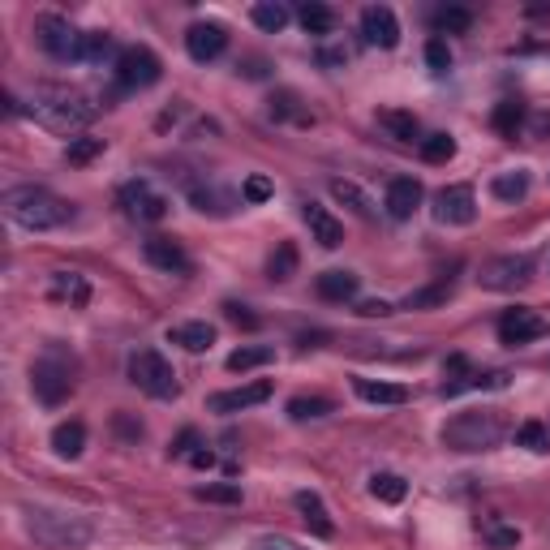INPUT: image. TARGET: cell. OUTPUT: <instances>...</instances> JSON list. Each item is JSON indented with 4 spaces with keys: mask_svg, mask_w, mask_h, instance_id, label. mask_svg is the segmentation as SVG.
<instances>
[{
    "mask_svg": "<svg viewBox=\"0 0 550 550\" xmlns=\"http://www.w3.org/2000/svg\"><path fill=\"white\" fill-rule=\"evenodd\" d=\"M22 529L43 550H86L95 538V525L82 512L52 508V503H22Z\"/></svg>",
    "mask_w": 550,
    "mask_h": 550,
    "instance_id": "1",
    "label": "cell"
},
{
    "mask_svg": "<svg viewBox=\"0 0 550 550\" xmlns=\"http://www.w3.org/2000/svg\"><path fill=\"white\" fill-rule=\"evenodd\" d=\"M0 207H5V215L18 228H26V233H52V228H65L69 220H74V207L52 194L48 185H13V190L0 198Z\"/></svg>",
    "mask_w": 550,
    "mask_h": 550,
    "instance_id": "2",
    "label": "cell"
},
{
    "mask_svg": "<svg viewBox=\"0 0 550 550\" xmlns=\"http://www.w3.org/2000/svg\"><path fill=\"white\" fill-rule=\"evenodd\" d=\"M78 387V357L61 349V344H48L35 366H31V392L39 404H48V409H56V404H65L69 396H74Z\"/></svg>",
    "mask_w": 550,
    "mask_h": 550,
    "instance_id": "3",
    "label": "cell"
},
{
    "mask_svg": "<svg viewBox=\"0 0 550 550\" xmlns=\"http://www.w3.org/2000/svg\"><path fill=\"white\" fill-rule=\"evenodd\" d=\"M508 439V422L499 409H465L443 426V447L452 452H490Z\"/></svg>",
    "mask_w": 550,
    "mask_h": 550,
    "instance_id": "4",
    "label": "cell"
},
{
    "mask_svg": "<svg viewBox=\"0 0 550 550\" xmlns=\"http://www.w3.org/2000/svg\"><path fill=\"white\" fill-rule=\"evenodd\" d=\"M31 112L48 129H56V134H74V129L91 125V117H95V108L86 104L78 91H65V86H48V91H39Z\"/></svg>",
    "mask_w": 550,
    "mask_h": 550,
    "instance_id": "5",
    "label": "cell"
},
{
    "mask_svg": "<svg viewBox=\"0 0 550 550\" xmlns=\"http://www.w3.org/2000/svg\"><path fill=\"white\" fill-rule=\"evenodd\" d=\"M129 383H134L138 392L155 396V400H172L181 392L172 361L164 353H155V349H138L134 357H129Z\"/></svg>",
    "mask_w": 550,
    "mask_h": 550,
    "instance_id": "6",
    "label": "cell"
},
{
    "mask_svg": "<svg viewBox=\"0 0 550 550\" xmlns=\"http://www.w3.org/2000/svg\"><path fill=\"white\" fill-rule=\"evenodd\" d=\"M35 39H39L43 52L56 56V61H82L86 35L74 31L69 18H61V13H39V18H35Z\"/></svg>",
    "mask_w": 550,
    "mask_h": 550,
    "instance_id": "7",
    "label": "cell"
},
{
    "mask_svg": "<svg viewBox=\"0 0 550 550\" xmlns=\"http://www.w3.org/2000/svg\"><path fill=\"white\" fill-rule=\"evenodd\" d=\"M529 280H533V258L529 254L486 258L482 271H477V284L490 288V293H512V288H525Z\"/></svg>",
    "mask_w": 550,
    "mask_h": 550,
    "instance_id": "8",
    "label": "cell"
},
{
    "mask_svg": "<svg viewBox=\"0 0 550 550\" xmlns=\"http://www.w3.org/2000/svg\"><path fill=\"white\" fill-rule=\"evenodd\" d=\"M117 202H121V211L129 215V220H138V224H159L168 215V198L159 194L147 177L125 181L117 190Z\"/></svg>",
    "mask_w": 550,
    "mask_h": 550,
    "instance_id": "9",
    "label": "cell"
},
{
    "mask_svg": "<svg viewBox=\"0 0 550 550\" xmlns=\"http://www.w3.org/2000/svg\"><path fill=\"white\" fill-rule=\"evenodd\" d=\"M164 78V65H159V56L151 48H125L117 56V82L125 91H147Z\"/></svg>",
    "mask_w": 550,
    "mask_h": 550,
    "instance_id": "10",
    "label": "cell"
},
{
    "mask_svg": "<svg viewBox=\"0 0 550 550\" xmlns=\"http://www.w3.org/2000/svg\"><path fill=\"white\" fill-rule=\"evenodd\" d=\"M542 336H546V323H542V314L529 306H516L499 318V340L508 344V349H520V344H533Z\"/></svg>",
    "mask_w": 550,
    "mask_h": 550,
    "instance_id": "11",
    "label": "cell"
},
{
    "mask_svg": "<svg viewBox=\"0 0 550 550\" xmlns=\"http://www.w3.org/2000/svg\"><path fill=\"white\" fill-rule=\"evenodd\" d=\"M434 220L439 224H473L477 220V198L469 185H447V190L434 194Z\"/></svg>",
    "mask_w": 550,
    "mask_h": 550,
    "instance_id": "12",
    "label": "cell"
},
{
    "mask_svg": "<svg viewBox=\"0 0 550 550\" xmlns=\"http://www.w3.org/2000/svg\"><path fill=\"white\" fill-rule=\"evenodd\" d=\"M142 254H147V263L155 271H164V275H190L194 271V258L185 254V245L172 241V237H147Z\"/></svg>",
    "mask_w": 550,
    "mask_h": 550,
    "instance_id": "13",
    "label": "cell"
},
{
    "mask_svg": "<svg viewBox=\"0 0 550 550\" xmlns=\"http://www.w3.org/2000/svg\"><path fill=\"white\" fill-rule=\"evenodd\" d=\"M447 379H443V396H460L465 387H503L508 383V374L503 370H495V374H473V366H469V357H447Z\"/></svg>",
    "mask_w": 550,
    "mask_h": 550,
    "instance_id": "14",
    "label": "cell"
},
{
    "mask_svg": "<svg viewBox=\"0 0 550 550\" xmlns=\"http://www.w3.org/2000/svg\"><path fill=\"white\" fill-rule=\"evenodd\" d=\"M361 39L370 43V48H396L400 43V22H396V13L387 9V5H370V9H361Z\"/></svg>",
    "mask_w": 550,
    "mask_h": 550,
    "instance_id": "15",
    "label": "cell"
},
{
    "mask_svg": "<svg viewBox=\"0 0 550 550\" xmlns=\"http://www.w3.org/2000/svg\"><path fill=\"white\" fill-rule=\"evenodd\" d=\"M224 48H228V31H224L220 22H194L190 31H185V52H190L198 65L224 56Z\"/></svg>",
    "mask_w": 550,
    "mask_h": 550,
    "instance_id": "16",
    "label": "cell"
},
{
    "mask_svg": "<svg viewBox=\"0 0 550 550\" xmlns=\"http://www.w3.org/2000/svg\"><path fill=\"white\" fill-rule=\"evenodd\" d=\"M271 400V383L267 379H258V383H245V387H233V392H215L211 396V413H245V409H254V404H263Z\"/></svg>",
    "mask_w": 550,
    "mask_h": 550,
    "instance_id": "17",
    "label": "cell"
},
{
    "mask_svg": "<svg viewBox=\"0 0 550 550\" xmlns=\"http://www.w3.org/2000/svg\"><path fill=\"white\" fill-rule=\"evenodd\" d=\"M422 181H413V177H396L392 185H387V198H383V207L392 220H413L417 207H422Z\"/></svg>",
    "mask_w": 550,
    "mask_h": 550,
    "instance_id": "18",
    "label": "cell"
},
{
    "mask_svg": "<svg viewBox=\"0 0 550 550\" xmlns=\"http://www.w3.org/2000/svg\"><path fill=\"white\" fill-rule=\"evenodd\" d=\"M301 215H306V224H310V237L323 245V250H340V241H344V224L331 215L327 207H318V202H306L301 207Z\"/></svg>",
    "mask_w": 550,
    "mask_h": 550,
    "instance_id": "19",
    "label": "cell"
},
{
    "mask_svg": "<svg viewBox=\"0 0 550 550\" xmlns=\"http://www.w3.org/2000/svg\"><path fill=\"white\" fill-rule=\"evenodd\" d=\"M293 503H297V512H301V520H306V529L314 533V538H331V533H336V525H331V512H327V503L318 499L314 490H297Z\"/></svg>",
    "mask_w": 550,
    "mask_h": 550,
    "instance_id": "20",
    "label": "cell"
},
{
    "mask_svg": "<svg viewBox=\"0 0 550 550\" xmlns=\"http://www.w3.org/2000/svg\"><path fill=\"white\" fill-rule=\"evenodd\" d=\"M52 301H69V306H86L91 301V284H86V275L78 271H56L52 284H48Z\"/></svg>",
    "mask_w": 550,
    "mask_h": 550,
    "instance_id": "21",
    "label": "cell"
},
{
    "mask_svg": "<svg viewBox=\"0 0 550 550\" xmlns=\"http://www.w3.org/2000/svg\"><path fill=\"white\" fill-rule=\"evenodd\" d=\"M379 129H383V134L392 138V142H417V147H422V138H417V134H422V125H417L413 112L383 108V112H379Z\"/></svg>",
    "mask_w": 550,
    "mask_h": 550,
    "instance_id": "22",
    "label": "cell"
},
{
    "mask_svg": "<svg viewBox=\"0 0 550 550\" xmlns=\"http://www.w3.org/2000/svg\"><path fill=\"white\" fill-rule=\"evenodd\" d=\"M190 202L202 215H228L237 207V198L224 190V185H190Z\"/></svg>",
    "mask_w": 550,
    "mask_h": 550,
    "instance_id": "23",
    "label": "cell"
},
{
    "mask_svg": "<svg viewBox=\"0 0 550 550\" xmlns=\"http://www.w3.org/2000/svg\"><path fill=\"white\" fill-rule=\"evenodd\" d=\"M357 288H361V280L353 271H323L318 275V297L323 301H353Z\"/></svg>",
    "mask_w": 550,
    "mask_h": 550,
    "instance_id": "24",
    "label": "cell"
},
{
    "mask_svg": "<svg viewBox=\"0 0 550 550\" xmlns=\"http://www.w3.org/2000/svg\"><path fill=\"white\" fill-rule=\"evenodd\" d=\"M168 340L181 344L185 353H207L211 344H215V327L211 323H181V327L168 331Z\"/></svg>",
    "mask_w": 550,
    "mask_h": 550,
    "instance_id": "25",
    "label": "cell"
},
{
    "mask_svg": "<svg viewBox=\"0 0 550 550\" xmlns=\"http://www.w3.org/2000/svg\"><path fill=\"white\" fill-rule=\"evenodd\" d=\"M353 392L366 404H404L409 392L400 383H383V379H353Z\"/></svg>",
    "mask_w": 550,
    "mask_h": 550,
    "instance_id": "26",
    "label": "cell"
},
{
    "mask_svg": "<svg viewBox=\"0 0 550 550\" xmlns=\"http://www.w3.org/2000/svg\"><path fill=\"white\" fill-rule=\"evenodd\" d=\"M490 194H495L499 202H525L529 198V172L525 168H512V172H499L495 181H490Z\"/></svg>",
    "mask_w": 550,
    "mask_h": 550,
    "instance_id": "27",
    "label": "cell"
},
{
    "mask_svg": "<svg viewBox=\"0 0 550 550\" xmlns=\"http://www.w3.org/2000/svg\"><path fill=\"white\" fill-rule=\"evenodd\" d=\"M86 447V426L82 422H61L52 430V452L61 460H78Z\"/></svg>",
    "mask_w": 550,
    "mask_h": 550,
    "instance_id": "28",
    "label": "cell"
},
{
    "mask_svg": "<svg viewBox=\"0 0 550 550\" xmlns=\"http://www.w3.org/2000/svg\"><path fill=\"white\" fill-rule=\"evenodd\" d=\"M370 495L379 503H404V495H409V482H404L400 473H374L370 477Z\"/></svg>",
    "mask_w": 550,
    "mask_h": 550,
    "instance_id": "29",
    "label": "cell"
},
{
    "mask_svg": "<svg viewBox=\"0 0 550 550\" xmlns=\"http://www.w3.org/2000/svg\"><path fill=\"white\" fill-rule=\"evenodd\" d=\"M267 275H271L275 284H284V280H293V275H297V245L293 241L275 245V254H271V263H267Z\"/></svg>",
    "mask_w": 550,
    "mask_h": 550,
    "instance_id": "30",
    "label": "cell"
},
{
    "mask_svg": "<svg viewBox=\"0 0 550 550\" xmlns=\"http://www.w3.org/2000/svg\"><path fill=\"white\" fill-rule=\"evenodd\" d=\"M336 404H331L327 396H293L288 400V417L293 422H314V417H327Z\"/></svg>",
    "mask_w": 550,
    "mask_h": 550,
    "instance_id": "31",
    "label": "cell"
},
{
    "mask_svg": "<svg viewBox=\"0 0 550 550\" xmlns=\"http://www.w3.org/2000/svg\"><path fill=\"white\" fill-rule=\"evenodd\" d=\"M275 353L267 349V344H245V349H237V353H228V370L233 374H245V370H258V366H267Z\"/></svg>",
    "mask_w": 550,
    "mask_h": 550,
    "instance_id": "32",
    "label": "cell"
},
{
    "mask_svg": "<svg viewBox=\"0 0 550 550\" xmlns=\"http://www.w3.org/2000/svg\"><path fill=\"white\" fill-rule=\"evenodd\" d=\"M477 529H482V538L490 542V550H512L520 542V529L516 525H503V520H495V516H486Z\"/></svg>",
    "mask_w": 550,
    "mask_h": 550,
    "instance_id": "33",
    "label": "cell"
},
{
    "mask_svg": "<svg viewBox=\"0 0 550 550\" xmlns=\"http://www.w3.org/2000/svg\"><path fill=\"white\" fill-rule=\"evenodd\" d=\"M301 26H306V35H331L336 31V13H331L327 5H301Z\"/></svg>",
    "mask_w": 550,
    "mask_h": 550,
    "instance_id": "34",
    "label": "cell"
},
{
    "mask_svg": "<svg viewBox=\"0 0 550 550\" xmlns=\"http://www.w3.org/2000/svg\"><path fill=\"white\" fill-rule=\"evenodd\" d=\"M271 117H280V121H297V125H310L314 117L306 108H301V99L293 91H280V95H271Z\"/></svg>",
    "mask_w": 550,
    "mask_h": 550,
    "instance_id": "35",
    "label": "cell"
},
{
    "mask_svg": "<svg viewBox=\"0 0 550 550\" xmlns=\"http://www.w3.org/2000/svg\"><path fill=\"white\" fill-rule=\"evenodd\" d=\"M520 125H525V108H520L516 99H503V104L495 108V129H499L503 138H516Z\"/></svg>",
    "mask_w": 550,
    "mask_h": 550,
    "instance_id": "36",
    "label": "cell"
},
{
    "mask_svg": "<svg viewBox=\"0 0 550 550\" xmlns=\"http://www.w3.org/2000/svg\"><path fill=\"white\" fill-rule=\"evenodd\" d=\"M456 293V284H452V275L447 280H439V284H430V288H422V293H413L409 297V310H430V306H443L447 297Z\"/></svg>",
    "mask_w": 550,
    "mask_h": 550,
    "instance_id": "37",
    "label": "cell"
},
{
    "mask_svg": "<svg viewBox=\"0 0 550 550\" xmlns=\"http://www.w3.org/2000/svg\"><path fill=\"white\" fill-rule=\"evenodd\" d=\"M331 194H336L340 202H349V207L361 215V220H374V207H370V198L361 194L353 181H331Z\"/></svg>",
    "mask_w": 550,
    "mask_h": 550,
    "instance_id": "38",
    "label": "cell"
},
{
    "mask_svg": "<svg viewBox=\"0 0 550 550\" xmlns=\"http://www.w3.org/2000/svg\"><path fill=\"white\" fill-rule=\"evenodd\" d=\"M452 155H456V138H452V134H430V138H422V159H426V164H447Z\"/></svg>",
    "mask_w": 550,
    "mask_h": 550,
    "instance_id": "39",
    "label": "cell"
},
{
    "mask_svg": "<svg viewBox=\"0 0 550 550\" xmlns=\"http://www.w3.org/2000/svg\"><path fill=\"white\" fill-rule=\"evenodd\" d=\"M95 155H104V138H69V147H65V159L74 168H82V164H91Z\"/></svg>",
    "mask_w": 550,
    "mask_h": 550,
    "instance_id": "40",
    "label": "cell"
},
{
    "mask_svg": "<svg viewBox=\"0 0 550 550\" xmlns=\"http://www.w3.org/2000/svg\"><path fill=\"white\" fill-rule=\"evenodd\" d=\"M194 495L202 503H241V486L237 482H207V486H194Z\"/></svg>",
    "mask_w": 550,
    "mask_h": 550,
    "instance_id": "41",
    "label": "cell"
},
{
    "mask_svg": "<svg viewBox=\"0 0 550 550\" xmlns=\"http://www.w3.org/2000/svg\"><path fill=\"white\" fill-rule=\"evenodd\" d=\"M254 26H263V31H271V35L284 31V26H288V9L263 0V5H254Z\"/></svg>",
    "mask_w": 550,
    "mask_h": 550,
    "instance_id": "42",
    "label": "cell"
},
{
    "mask_svg": "<svg viewBox=\"0 0 550 550\" xmlns=\"http://www.w3.org/2000/svg\"><path fill=\"white\" fill-rule=\"evenodd\" d=\"M516 447H529V452H550V430L542 422H525L516 430Z\"/></svg>",
    "mask_w": 550,
    "mask_h": 550,
    "instance_id": "43",
    "label": "cell"
},
{
    "mask_svg": "<svg viewBox=\"0 0 550 550\" xmlns=\"http://www.w3.org/2000/svg\"><path fill=\"white\" fill-rule=\"evenodd\" d=\"M469 22H473L469 9H439V13H434V31H447V35L469 31Z\"/></svg>",
    "mask_w": 550,
    "mask_h": 550,
    "instance_id": "44",
    "label": "cell"
},
{
    "mask_svg": "<svg viewBox=\"0 0 550 550\" xmlns=\"http://www.w3.org/2000/svg\"><path fill=\"white\" fill-rule=\"evenodd\" d=\"M104 56H112V35H104V31H86L82 61H104Z\"/></svg>",
    "mask_w": 550,
    "mask_h": 550,
    "instance_id": "45",
    "label": "cell"
},
{
    "mask_svg": "<svg viewBox=\"0 0 550 550\" xmlns=\"http://www.w3.org/2000/svg\"><path fill=\"white\" fill-rule=\"evenodd\" d=\"M426 65L434 69V74H447V69H452V52H447L443 39H430L426 43Z\"/></svg>",
    "mask_w": 550,
    "mask_h": 550,
    "instance_id": "46",
    "label": "cell"
},
{
    "mask_svg": "<svg viewBox=\"0 0 550 550\" xmlns=\"http://www.w3.org/2000/svg\"><path fill=\"white\" fill-rule=\"evenodd\" d=\"M250 550H310V546H301L297 538H284V533H258Z\"/></svg>",
    "mask_w": 550,
    "mask_h": 550,
    "instance_id": "47",
    "label": "cell"
},
{
    "mask_svg": "<svg viewBox=\"0 0 550 550\" xmlns=\"http://www.w3.org/2000/svg\"><path fill=\"white\" fill-rule=\"evenodd\" d=\"M267 198H271V181L267 177H245L241 202H267Z\"/></svg>",
    "mask_w": 550,
    "mask_h": 550,
    "instance_id": "48",
    "label": "cell"
},
{
    "mask_svg": "<svg viewBox=\"0 0 550 550\" xmlns=\"http://www.w3.org/2000/svg\"><path fill=\"white\" fill-rule=\"evenodd\" d=\"M198 447H202V443H198V430H181V439L172 443V456H177V460H190Z\"/></svg>",
    "mask_w": 550,
    "mask_h": 550,
    "instance_id": "49",
    "label": "cell"
},
{
    "mask_svg": "<svg viewBox=\"0 0 550 550\" xmlns=\"http://www.w3.org/2000/svg\"><path fill=\"white\" fill-rule=\"evenodd\" d=\"M224 314H228V318H233V323H237V327H258V318H254L250 310H245V306H237V301H228V306H224Z\"/></svg>",
    "mask_w": 550,
    "mask_h": 550,
    "instance_id": "50",
    "label": "cell"
},
{
    "mask_svg": "<svg viewBox=\"0 0 550 550\" xmlns=\"http://www.w3.org/2000/svg\"><path fill=\"white\" fill-rule=\"evenodd\" d=\"M117 430L125 434V439H142V422H129L125 413H117Z\"/></svg>",
    "mask_w": 550,
    "mask_h": 550,
    "instance_id": "51",
    "label": "cell"
},
{
    "mask_svg": "<svg viewBox=\"0 0 550 550\" xmlns=\"http://www.w3.org/2000/svg\"><path fill=\"white\" fill-rule=\"evenodd\" d=\"M361 314H366V318H383V314H392V306H387V301H361Z\"/></svg>",
    "mask_w": 550,
    "mask_h": 550,
    "instance_id": "52",
    "label": "cell"
},
{
    "mask_svg": "<svg viewBox=\"0 0 550 550\" xmlns=\"http://www.w3.org/2000/svg\"><path fill=\"white\" fill-rule=\"evenodd\" d=\"M529 129H533L538 138H550V112H538V117L529 121Z\"/></svg>",
    "mask_w": 550,
    "mask_h": 550,
    "instance_id": "53",
    "label": "cell"
},
{
    "mask_svg": "<svg viewBox=\"0 0 550 550\" xmlns=\"http://www.w3.org/2000/svg\"><path fill=\"white\" fill-rule=\"evenodd\" d=\"M190 465H194V469H211V465H215V456L207 452V443H202V447H198V452L190 456Z\"/></svg>",
    "mask_w": 550,
    "mask_h": 550,
    "instance_id": "54",
    "label": "cell"
}]
</instances>
